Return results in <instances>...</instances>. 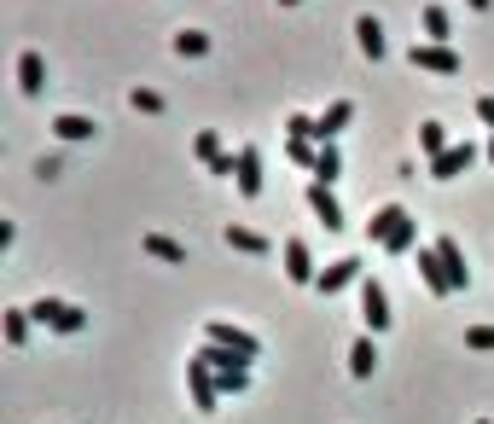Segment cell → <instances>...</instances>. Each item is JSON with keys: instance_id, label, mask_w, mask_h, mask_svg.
<instances>
[{"instance_id": "obj_24", "label": "cell", "mask_w": 494, "mask_h": 424, "mask_svg": "<svg viewBox=\"0 0 494 424\" xmlns=\"http://www.w3.org/2000/svg\"><path fill=\"white\" fill-rule=\"evenodd\" d=\"M175 53L181 58H204L209 53V35L204 30H175Z\"/></svg>"}, {"instance_id": "obj_11", "label": "cell", "mask_w": 494, "mask_h": 424, "mask_svg": "<svg viewBox=\"0 0 494 424\" xmlns=\"http://www.w3.org/2000/svg\"><path fill=\"white\" fill-rule=\"evenodd\" d=\"M355 279H361V261L343 256V261H331V268H320V279H314V285L331 296V291H343V285H355Z\"/></svg>"}, {"instance_id": "obj_37", "label": "cell", "mask_w": 494, "mask_h": 424, "mask_svg": "<svg viewBox=\"0 0 494 424\" xmlns=\"http://www.w3.org/2000/svg\"><path fill=\"white\" fill-rule=\"evenodd\" d=\"M477 424H489V419H477Z\"/></svg>"}, {"instance_id": "obj_35", "label": "cell", "mask_w": 494, "mask_h": 424, "mask_svg": "<svg viewBox=\"0 0 494 424\" xmlns=\"http://www.w3.org/2000/svg\"><path fill=\"white\" fill-rule=\"evenodd\" d=\"M279 6H296V0H279Z\"/></svg>"}, {"instance_id": "obj_4", "label": "cell", "mask_w": 494, "mask_h": 424, "mask_svg": "<svg viewBox=\"0 0 494 424\" xmlns=\"http://www.w3.org/2000/svg\"><path fill=\"white\" fill-rule=\"evenodd\" d=\"M187 390H192L198 413H216V407H221V384H216V372H209L204 360H187Z\"/></svg>"}, {"instance_id": "obj_20", "label": "cell", "mask_w": 494, "mask_h": 424, "mask_svg": "<svg viewBox=\"0 0 494 424\" xmlns=\"http://www.w3.org/2000/svg\"><path fill=\"white\" fill-rule=\"evenodd\" d=\"M192 157H198V163H204V169H216L221 163V157H227V146H221V134H198V140H192Z\"/></svg>"}, {"instance_id": "obj_27", "label": "cell", "mask_w": 494, "mask_h": 424, "mask_svg": "<svg viewBox=\"0 0 494 424\" xmlns=\"http://www.w3.org/2000/svg\"><path fill=\"white\" fill-rule=\"evenodd\" d=\"M425 41L448 47V12H442V6H425Z\"/></svg>"}, {"instance_id": "obj_36", "label": "cell", "mask_w": 494, "mask_h": 424, "mask_svg": "<svg viewBox=\"0 0 494 424\" xmlns=\"http://www.w3.org/2000/svg\"><path fill=\"white\" fill-rule=\"evenodd\" d=\"M472 6H489V0H472Z\"/></svg>"}, {"instance_id": "obj_21", "label": "cell", "mask_w": 494, "mask_h": 424, "mask_svg": "<svg viewBox=\"0 0 494 424\" xmlns=\"http://www.w3.org/2000/svg\"><path fill=\"white\" fill-rule=\"evenodd\" d=\"M227 244H233V251H244V256H268V239L256 227H227Z\"/></svg>"}, {"instance_id": "obj_29", "label": "cell", "mask_w": 494, "mask_h": 424, "mask_svg": "<svg viewBox=\"0 0 494 424\" xmlns=\"http://www.w3.org/2000/svg\"><path fill=\"white\" fill-rule=\"evenodd\" d=\"M128 105H134V110H146V117H157V110H163V93H152V87H134Z\"/></svg>"}, {"instance_id": "obj_32", "label": "cell", "mask_w": 494, "mask_h": 424, "mask_svg": "<svg viewBox=\"0 0 494 424\" xmlns=\"http://www.w3.org/2000/svg\"><path fill=\"white\" fill-rule=\"evenodd\" d=\"M465 343H472L477 355H489V349H494V326H472V331H465Z\"/></svg>"}, {"instance_id": "obj_34", "label": "cell", "mask_w": 494, "mask_h": 424, "mask_svg": "<svg viewBox=\"0 0 494 424\" xmlns=\"http://www.w3.org/2000/svg\"><path fill=\"white\" fill-rule=\"evenodd\" d=\"M489 163H494V140H489Z\"/></svg>"}, {"instance_id": "obj_6", "label": "cell", "mask_w": 494, "mask_h": 424, "mask_svg": "<svg viewBox=\"0 0 494 424\" xmlns=\"http://www.w3.org/2000/svg\"><path fill=\"white\" fill-rule=\"evenodd\" d=\"M279 256H286V279L291 285H314L320 279V268H314V256H308L303 239H286V251H279Z\"/></svg>"}, {"instance_id": "obj_28", "label": "cell", "mask_w": 494, "mask_h": 424, "mask_svg": "<svg viewBox=\"0 0 494 424\" xmlns=\"http://www.w3.org/2000/svg\"><path fill=\"white\" fill-rule=\"evenodd\" d=\"M23 338H30V308H6V343L23 349Z\"/></svg>"}, {"instance_id": "obj_19", "label": "cell", "mask_w": 494, "mask_h": 424, "mask_svg": "<svg viewBox=\"0 0 494 424\" xmlns=\"http://www.w3.org/2000/svg\"><path fill=\"white\" fill-rule=\"evenodd\" d=\"M373 367H378L373 338H355V349H349V378H373Z\"/></svg>"}, {"instance_id": "obj_5", "label": "cell", "mask_w": 494, "mask_h": 424, "mask_svg": "<svg viewBox=\"0 0 494 424\" xmlns=\"http://www.w3.org/2000/svg\"><path fill=\"white\" fill-rule=\"evenodd\" d=\"M361 320H366V331H384L390 326V296H384V285H378V279H361Z\"/></svg>"}, {"instance_id": "obj_31", "label": "cell", "mask_w": 494, "mask_h": 424, "mask_svg": "<svg viewBox=\"0 0 494 424\" xmlns=\"http://www.w3.org/2000/svg\"><path fill=\"white\" fill-rule=\"evenodd\" d=\"M314 157H320V146H314V140H291V163L314 169Z\"/></svg>"}, {"instance_id": "obj_16", "label": "cell", "mask_w": 494, "mask_h": 424, "mask_svg": "<svg viewBox=\"0 0 494 424\" xmlns=\"http://www.w3.org/2000/svg\"><path fill=\"white\" fill-rule=\"evenodd\" d=\"M233 181H239V192H244V198H256V192H262V157H256L251 146L239 152V174H233Z\"/></svg>"}, {"instance_id": "obj_30", "label": "cell", "mask_w": 494, "mask_h": 424, "mask_svg": "<svg viewBox=\"0 0 494 424\" xmlns=\"http://www.w3.org/2000/svg\"><path fill=\"white\" fill-rule=\"evenodd\" d=\"M286 134H291V140H314V117L291 110V117H286Z\"/></svg>"}, {"instance_id": "obj_12", "label": "cell", "mask_w": 494, "mask_h": 424, "mask_svg": "<svg viewBox=\"0 0 494 424\" xmlns=\"http://www.w3.org/2000/svg\"><path fill=\"white\" fill-rule=\"evenodd\" d=\"M401 221H407V209H401V204H384V209H378L373 221H366V239H373L378 251H384V244H390V233L401 227Z\"/></svg>"}, {"instance_id": "obj_2", "label": "cell", "mask_w": 494, "mask_h": 424, "mask_svg": "<svg viewBox=\"0 0 494 424\" xmlns=\"http://www.w3.org/2000/svg\"><path fill=\"white\" fill-rule=\"evenodd\" d=\"M413 70H430V76H460V53H454V47H437V41H413Z\"/></svg>"}, {"instance_id": "obj_18", "label": "cell", "mask_w": 494, "mask_h": 424, "mask_svg": "<svg viewBox=\"0 0 494 424\" xmlns=\"http://www.w3.org/2000/svg\"><path fill=\"white\" fill-rule=\"evenodd\" d=\"M146 256H157V261H175V268H181V261H187V244H175L169 233H146Z\"/></svg>"}, {"instance_id": "obj_23", "label": "cell", "mask_w": 494, "mask_h": 424, "mask_svg": "<svg viewBox=\"0 0 494 424\" xmlns=\"http://www.w3.org/2000/svg\"><path fill=\"white\" fill-rule=\"evenodd\" d=\"M192 360H204V367L209 372H227V367H244V360L239 355H233V349H221V343H204V349H198V355Z\"/></svg>"}, {"instance_id": "obj_3", "label": "cell", "mask_w": 494, "mask_h": 424, "mask_svg": "<svg viewBox=\"0 0 494 424\" xmlns=\"http://www.w3.org/2000/svg\"><path fill=\"white\" fill-rule=\"evenodd\" d=\"M204 343H221V349H233V355L244 360V367H251L256 355H262V343L251 338V331H239V326H227V320H209L204 326Z\"/></svg>"}, {"instance_id": "obj_7", "label": "cell", "mask_w": 494, "mask_h": 424, "mask_svg": "<svg viewBox=\"0 0 494 424\" xmlns=\"http://www.w3.org/2000/svg\"><path fill=\"white\" fill-rule=\"evenodd\" d=\"M472 163H477V146L460 140V146H448L442 157H430V174H437V181H454V174H465Z\"/></svg>"}, {"instance_id": "obj_9", "label": "cell", "mask_w": 494, "mask_h": 424, "mask_svg": "<svg viewBox=\"0 0 494 424\" xmlns=\"http://www.w3.org/2000/svg\"><path fill=\"white\" fill-rule=\"evenodd\" d=\"M355 117V105L349 99H338V105H326V117H314V146H331L343 134V122Z\"/></svg>"}, {"instance_id": "obj_14", "label": "cell", "mask_w": 494, "mask_h": 424, "mask_svg": "<svg viewBox=\"0 0 494 424\" xmlns=\"http://www.w3.org/2000/svg\"><path fill=\"white\" fill-rule=\"evenodd\" d=\"M355 41H361L366 58H384V47H390V41H384V23H378L373 12H366V18H355Z\"/></svg>"}, {"instance_id": "obj_25", "label": "cell", "mask_w": 494, "mask_h": 424, "mask_svg": "<svg viewBox=\"0 0 494 424\" xmlns=\"http://www.w3.org/2000/svg\"><path fill=\"white\" fill-rule=\"evenodd\" d=\"M216 384H221V402H227V395H244V390H251V367H227V372H216Z\"/></svg>"}, {"instance_id": "obj_13", "label": "cell", "mask_w": 494, "mask_h": 424, "mask_svg": "<svg viewBox=\"0 0 494 424\" xmlns=\"http://www.w3.org/2000/svg\"><path fill=\"white\" fill-rule=\"evenodd\" d=\"M437 256H442V268H448L454 291H465V285H472V268H465V251H460L454 239H437Z\"/></svg>"}, {"instance_id": "obj_15", "label": "cell", "mask_w": 494, "mask_h": 424, "mask_svg": "<svg viewBox=\"0 0 494 424\" xmlns=\"http://www.w3.org/2000/svg\"><path fill=\"white\" fill-rule=\"evenodd\" d=\"M18 87H23L30 99L47 87V58H41V53H23V58H18Z\"/></svg>"}, {"instance_id": "obj_8", "label": "cell", "mask_w": 494, "mask_h": 424, "mask_svg": "<svg viewBox=\"0 0 494 424\" xmlns=\"http://www.w3.org/2000/svg\"><path fill=\"white\" fill-rule=\"evenodd\" d=\"M419 279H425L430 296H454V279H448V268H442L437 244H430V251H419Z\"/></svg>"}, {"instance_id": "obj_17", "label": "cell", "mask_w": 494, "mask_h": 424, "mask_svg": "<svg viewBox=\"0 0 494 424\" xmlns=\"http://www.w3.org/2000/svg\"><path fill=\"white\" fill-rule=\"evenodd\" d=\"M93 128H99V122L76 117V110H65V117H53V134H58V140H93Z\"/></svg>"}, {"instance_id": "obj_1", "label": "cell", "mask_w": 494, "mask_h": 424, "mask_svg": "<svg viewBox=\"0 0 494 424\" xmlns=\"http://www.w3.org/2000/svg\"><path fill=\"white\" fill-rule=\"evenodd\" d=\"M30 320H35V326H47V331H82V326H88V314H82L76 303H58V296H41V303L30 308Z\"/></svg>"}, {"instance_id": "obj_22", "label": "cell", "mask_w": 494, "mask_h": 424, "mask_svg": "<svg viewBox=\"0 0 494 424\" xmlns=\"http://www.w3.org/2000/svg\"><path fill=\"white\" fill-rule=\"evenodd\" d=\"M419 152L442 157V152H448V128H442V122H419Z\"/></svg>"}, {"instance_id": "obj_10", "label": "cell", "mask_w": 494, "mask_h": 424, "mask_svg": "<svg viewBox=\"0 0 494 424\" xmlns=\"http://www.w3.org/2000/svg\"><path fill=\"white\" fill-rule=\"evenodd\" d=\"M308 209L326 221V233H338V227H343V209H338V198H331V186H326V181L308 186Z\"/></svg>"}, {"instance_id": "obj_26", "label": "cell", "mask_w": 494, "mask_h": 424, "mask_svg": "<svg viewBox=\"0 0 494 424\" xmlns=\"http://www.w3.org/2000/svg\"><path fill=\"white\" fill-rule=\"evenodd\" d=\"M338 174H343V157H338V146H320V157H314V181H338Z\"/></svg>"}, {"instance_id": "obj_33", "label": "cell", "mask_w": 494, "mask_h": 424, "mask_svg": "<svg viewBox=\"0 0 494 424\" xmlns=\"http://www.w3.org/2000/svg\"><path fill=\"white\" fill-rule=\"evenodd\" d=\"M477 117H483L489 128H494V93H483V99H477Z\"/></svg>"}]
</instances>
